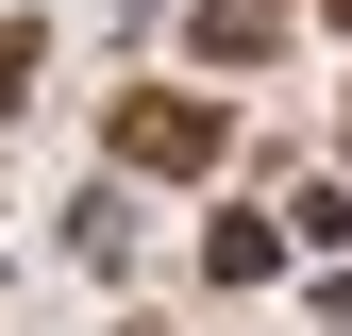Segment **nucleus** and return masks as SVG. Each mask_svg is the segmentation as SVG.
Here are the masks:
<instances>
[{
  "mask_svg": "<svg viewBox=\"0 0 352 336\" xmlns=\"http://www.w3.org/2000/svg\"><path fill=\"white\" fill-rule=\"evenodd\" d=\"M118 151H135V168H201L218 118H201V101H135V118H118Z\"/></svg>",
  "mask_w": 352,
  "mask_h": 336,
  "instance_id": "nucleus-1",
  "label": "nucleus"
}]
</instances>
